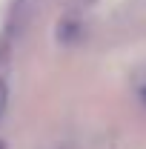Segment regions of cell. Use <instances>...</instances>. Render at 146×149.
<instances>
[{
    "label": "cell",
    "mask_w": 146,
    "mask_h": 149,
    "mask_svg": "<svg viewBox=\"0 0 146 149\" xmlns=\"http://www.w3.org/2000/svg\"><path fill=\"white\" fill-rule=\"evenodd\" d=\"M6 103H9V89H6V83L0 80V115L6 112Z\"/></svg>",
    "instance_id": "cell-1"
}]
</instances>
